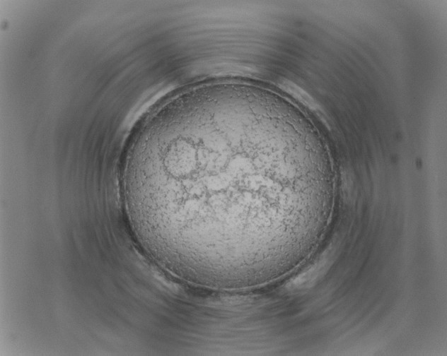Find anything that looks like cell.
Returning <instances> with one entry per match:
<instances>
[{
    "instance_id": "1",
    "label": "cell",
    "mask_w": 447,
    "mask_h": 356,
    "mask_svg": "<svg viewBox=\"0 0 447 356\" xmlns=\"http://www.w3.org/2000/svg\"><path fill=\"white\" fill-rule=\"evenodd\" d=\"M279 111L251 93L178 95L138 136L123 172L131 225L168 271L236 278L281 246L306 167L286 161Z\"/></svg>"
}]
</instances>
